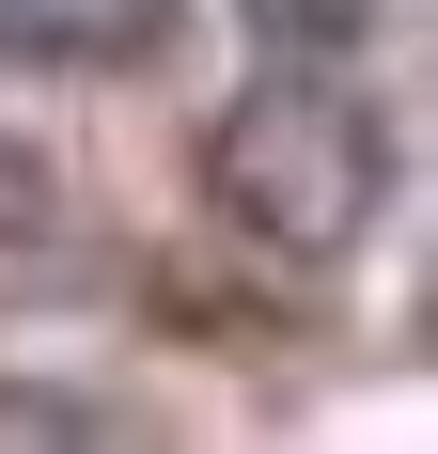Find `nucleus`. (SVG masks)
<instances>
[{
	"mask_svg": "<svg viewBox=\"0 0 438 454\" xmlns=\"http://www.w3.org/2000/svg\"><path fill=\"white\" fill-rule=\"evenodd\" d=\"M204 204H219L235 235H266L282 267L360 251V235L392 220V126H376V94H345L329 63L251 79V94L204 126Z\"/></svg>",
	"mask_w": 438,
	"mask_h": 454,
	"instance_id": "f257e3e1",
	"label": "nucleus"
},
{
	"mask_svg": "<svg viewBox=\"0 0 438 454\" xmlns=\"http://www.w3.org/2000/svg\"><path fill=\"white\" fill-rule=\"evenodd\" d=\"M173 0H0V63H141Z\"/></svg>",
	"mask_w": 438,
	"mask_h": 454,
	"instance_id": "f03ea898",
	"label": "nucleus"
},
{
	"mask_svg": "<svg viewBox=\"0 0 438 454\" xmlns=\"http://www.w3.org/2000/svg\"><path fill=\"white\" fill-rule=\"evenodd\" d=\"M47 235H63V188H47L32 141L0 126V282H32V267H47Z\"/></svg>",
	"mask_w": 438,
	"mask_h": 454,
	"instance_id": "7ed1b4c3",
	"label": "nucleus"
},
{
	"mask_svg": "<svg viewBox=\"0 0 438 454\" xmlns=\"http://www.w3.org/2000/svg\"><path fill=\"white\" fill-rule=\"evenodd\" d=\"M266 47H376L392 32V0H235Z\"/></svg>",
	"mask_w": 438,
	"mask_h": 454,
	"instance_id": "20e7f679",
	"label": "nucleus"
},
{
	"mask_svg": "<svg viewBox=\"0 0 438 454\" xmlns=\"http://www.w3.org/2000/svg\"><path fill=\"white\" fill-rule=\"evenodd\" d=\"M0 439H16V454H63V439H94V423L63 408V392H0Z\"/></svg>",
	"mask_w": 438,
	"mask_h": 454,
	"instance_id": "39448f33",
	"label": "nucleus"
}]
</instances>
